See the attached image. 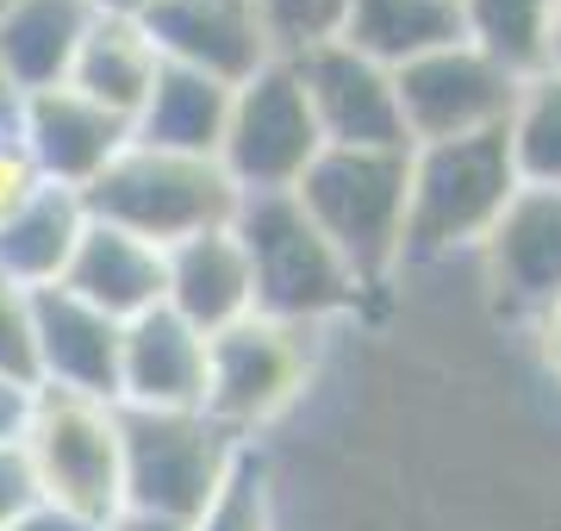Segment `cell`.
Instances as JSON below:
<instances>
[{"label":"cell","instance_id":"cell-18","mask_svg":"<svg viewBox=\"0 0 561 531\" xmlns=\"http://www.w3.org/2000/svg\"><path fill=\"white\" fill-rule=\"evenodd\" d=\"M88 25H94L88 0H7L0 7V76L20 94L62 88Z\"/></svg>","mask_w":561,"mask_h":531},{"label":"cell","instance_id":"cell-17","mask_svg":"<svg viewBox=\"0 0 561 531\" xmlns=\"http://www.w3.org/2000/svg\"><path fill=\"white\" fill-rule=\"evenodd\" d=\"M62 287L125 326V319L162 307V250L144 245V238H131V231H119V225L88 219L76 257H69Z\"/></svg>","mask_w":561,"mask_h":531},{"label":"cell","instance_id":"cell-1","mask_svg":"<svg viewBox=\"0 0 561 531\" xmlns=\"http://www.w3.org/2000/svg\"><path fill=\"white\" fill-rule=\"evenodd\" d=\"M238 188L219 169V157H181V150H157V144H125L119 157L81 188L88 219L119 225L144 245H181L194 231H219L238 213Z\"/></svg>","mask_w":561,"mask_h":531},{"label":"cell","instance_id":"cell-20","mask_svg":"<svg viewBox=\"0 0 561 531\" xmlns=\"http://www.w3.org/2000/svg\"><path fill=\"white\" fill-rule=\"evenodd\" d=\"M81 231H88V206H81L76 188H50L44 182L32 201L0 219V275L20 287H57L69 275V257H76Z\"/></svg>","mask_w":561,"mask_h":531},{"label":"cell","instance_id":"cell-14","mask_svg":"<svg viewBox=\"0 0 561 531\" xmlns=\"http://www.w3.org/2000/svg\"><path fill=\"white\" fill-rule=\"evenodd\" d=\"M144 32L162 63L213 76L225 88H243L262 63H275L256 32L250 0H157L144 13Z\"/></svg>","mask_w":561,"mask_h":531},{"label":"cell","instance_id":"cell-9","mask_svg":"<svg viewBox=\"0 0 561 531\" xmlns=\"http://www.w3.org/2000/svg\"><path fill=\"white\" fill-rule=\"evenodd\" d=\"M405 144H449L505 132V113L518 101V76H505L474 44H443L431 57H412L393 69Z\"/></svg>","mask_w":561,"mask_h":531},{"label":"cell","instance_id":"cell-34","mask_svg":"<svg viewBox=\"0 0 561 531\" xmlns=\"http://www.w3.org/2000/svg\"><path fill=\"white\" fill-rule=\"evenodd\" d=\"M88 7H94V13H106V20H144L157 0H88Z\"/></svg>","mask_w":561,"mask_h":531},{"label":"cell","instance_id":"cell-19","mask_svg":"<svg viewBox=\"0 0 561 531\" xmlns=\"http://www.w3.org/2000/svg\"><path fill=\"white\" fill-rule=\"evenodd\" d=\"M157 44H150V32H144V20H106V13H94V25H88V38H81L76 63H69V88L76 94H88L94 106H106L113 120H138L144 101H150V88H157Z\"/></svg>","mask_w":561,"mask_h":531},{"label":"cell","instance_id":"cell-6","mask_svg":"<svg viewBox=\"0 0 561 531\" xmlns=\"http://www.w3.org/2000/svg\"><path fill=\"white\" fill-rule=\"evenodd\" d=\"M38 494L62 512L81 519H113L125 507L119 488V407L113 400H88V394L62 388H32V413L20 431Z\"/></svg>","mask_w":561,"mask_h":531},{"label":"cell","instance_id":"cell-30","mask_svg":"<svg viewBox=\"0 0 561 531\" xmlns=\"http://www.w3.org/2000/svg\"><path fill=\"white\" fill-rule=\"evenodd\" d=\"M7 531H106L101 519H81V512H62L50 507V500H38V507L25 512V519H13Z\"/></svg>","mask_w":561,"mask_h":531},{"label":"cell","instance_id":"cell-8","mask_svg":"<svg viewBox=\"0 0 561 531\" xmlns=\"http://www.w3.org/2000/svg\"><path fill=\"white\" fill-rule=\"evenodd\" d=\"M324 150L306 88L294 63H262L243 88H231V113H225L219 138V169L231 176L238 194H294L312 157Z\"/></svg>","mask_w":561,"mask_h":531},{"label":"cell","instance_id":"cell-37","mask_svg":"<svg viewBox=\"0 0 561 531\" xmlns=\"http://www.w3.org/2000/svg\"><path fill=\"white\" fill-rule=\"evenodd\" d=\"M0 7H7V0H0Z\"/></svg>","mask_w":561,"mask_h":531},{"label":"cell","instance_id":"cell-26","mask_svg":"<svg viewBox=\"0 0 561 531\" xmlns=\"http://www.w3.org/2000/svg\"><path fill=\"white\" fill-rule=\"evenodd\" d=\"M194 531H275V507H268V470L243 450L238 470L225 475V488L213 494V507L194 519Z\"/></svg>","mask_w":561,"mask_h":531},{"label":"cell","instance_id":"cell-35","mask_svg":"<svg viewBox=\"0 0 561 531\" xmlns=\"http://www.w3.org/2000/svg\"><path fill=\"white\" fill-rule=\"evenodd\" d=\"M20 101H25V94L0 76V138H13V125H20Z\"/></svg>","mask_w":561,"mask_h":531},{"label":"cell","instance_id":"cell-25","mask_svg":"<svg viewBox=\"0 0 561 531\" xmlns=\"http://www.w3.org/2000/svg\"><path fill=\"white\" fill-rule=\"evenodd\" d=\"M256 32L268 44V57L294 63L319 44H337L350 25V0H250Z\"/></svg>","mask_w":561,"mask_h":531},{"label":"cell","instance_id":"cell-5","mask_svg":"<svg viewBox=\"0 0 561 531\" xmlns=\"http://www.w3.org/2000/svg\"><path fill=\"white\" fill-rule=\"evenodd\" d=\"M243 438L213 426L206 413H144L119 407V488L125 507L162 512L194 526L213 494L225 488V475L238 470Z\"/></svg>","mask_w":561,"mask_h":531},{"label":"cell","instance_id":"cell-7","mask_svg":"<svg viewBox=\"0 0 561 531\" xmlns=\"http://www.w3.org/2000/svg\"><path fill=\"white\" fill-rule=\"evenodd\" d=\"M312 375V326H287L268 313H250L238 326L206 338V400L201 413L231 438H250L256 426L280 419L300 400Z\"/></svg>","mask_w":561,"mask_h":531},{"label":"cell","instance_id":"cell-13","mask_svg":"<svg viewBox=\"0 0 561 531\" xmlns=\"http://www.w3.org/2000/svg\"><path fill=\"white\" fill-rule=\"evenodd\" d=\"M119 319L88 307L69 287L32 294V344H38V388L88 394L119 407Z\"/></svg>","mask_w":561,"mask_h":531},{"label":"cell","instance_id":"cell-33","mask_svg":"<svg viewBox=\"0 0 561 531\" xmlns=\"http://www.w3.org/2000/svg\"><path fill=\"white\" fill-rule=\"evenodd\" d=\"M537 344H542V363H549V375L561 382V301L537 319Z\"/></svg>","mask_w":561,"mask_h":531},{"label":"cell","instance_id":"cell-16","mask_svg":"<svg viewBox=\"0 0 561 531\" xmlns=\"http://www.w3.org/2000/svg\"><path fill=\"white\" fill-rule=\"evenodd\" d=\"M162 307L187 319V326L213 338V331L238 326L256 313V287H250V263L231 225L219 231H194L181 245L162 250Z\"/></svg>","mask_w":561,"mask_h":531},{"label":"cell","instance_id":"cell-32","mask_svg":"<svg viewBox=\"0 0 561 531\" xmlns=\"http://www.w3.org/2000/svg\"><path fill=\"white\" fill-rule=\"evenodd\" d=\"M106 531H194L181 526V519H162V512H138V507H119L113 519H106Z\"/></svg>","mask_w":561,"mask_h":531},{"label":"cell","instance_id":"cell-4","mask_svg":"<svg viewBox=\"0 0 561 531\" xmlns=\"http://www.w3.org/2000/svg\"><path fill=\"white\" fill-rule=\"evenodd\" d=\"M231 231H238L243 263H250L256 313L319 331V319L356 301L362 282L324 245V231L306 219V206L294 194H243L238 213H231Z\"/></svg>","mask_w":561,"mask_h":531},{"label":"cell","instance_id":"cell-2","mask_svg":"<svg viewBox=\"0 0 561 531\" xmlns=\"http://www.w3.org/2000/svg\"><path fill=\"white\" fill-rule=\"evenodd\" d=\"M518 194L512 176V150L505 132L481 138H449V144H412V169H405V257H449V250H481L505 201Z\"/></svg>","mask_w":561,"mask_h":531},{"label":"cell","instance_id":"cell-12","mask_svg":"<svg viewBox=\"0 0 561 531\" xmlns=\"http://www.w3.org/2000/svg\"><path fill=\"white\" fill-rule=\"evenodd\" d=\"M481 257L505 307L542 319L561 301V188H518L481 238Z\"/></svg>","mask_w":561,"mask_h":531},{"label":"cell","instance_id":"cell-22","mask_svg":"<svg viewBox=\"0 0 561 531\" xmlns=\"http://www.w3.org/2000/svg\"><path fill=\"white\" fill-rule=\"evenodd\" d=\"M343 44L375 57L381 69H400L443 44H461V7L456 0H350Z\"/></svg>","mask_w":561,"mask_h":531},{"label":"cell","instance_id":"cell-15","mask_svg":"<svg viewBox=\"0 0 561 531\" xmlns=\"http://www.w3.org/2000/svg\"><path fill=\"white\" fill-rule=\"evenodd\" d=\"M206 400V338L169 307L125 319L119 331V407L201 413Z\"/></svg>","mask_w":561,"mask_h":531},{"label":"cell","instance_id":"cell-10","mask_svg":"<svg viewBox=\"0 0 561 531\" xmlns=\"http://www.w3.org/2000/svg\"><path fill=\"white\" fill-rule=\"evenodd\" d=\"M294 76L306 88L312 125L324 144L337 150H412L400 125V94H393V69L362 57L350 44H319L294 57Z\"/></svg>","mask_w":561,"mask_h":531},{"label":"cell","instance_id":"cell-31","mask_svg":"<svg viewBox=\"0 0 561 531\" xmlns=\"http://www.w3.org/2000/svg\"><path fill=\"white\" fill-rule=\"evenodd\" d=\"M25 413H32V388L0 382V444H13V438L25 431Z\"/></svg>","mask_w":561,"mask_h":531},{"label":"cell","instance_id":"cell-36","mask_svg":"<svg viewBox=\"0 0 561 531\" xmlns=\"http://www.w3.org/2000/svg\"><path fill=\"white\" fill-rule=\"evenodd\" d=\"M549 69L561 76V0H556V13H549Z\"/></svg>","mask_w":561,"mask_h":531},{"label":"cell","instance_id":"cell-11","mask_svg":"<svg viewBox=\"0 0 561 531\" xmlns=\"http://www.w3.org/2000/svg\"><path fill=\"white\" fill-rule=\"evenodd\" d=\"M13 138H20V150L32 157L38 182L76 188V194H81V188L94 182L125 144H131V125L113 120L106 106H94L88 94H76V88L62 82V88H38V94H25Z\"/></svg>","mask_w":561,"mask_h":531},{"label":"cell","instance_id":"cell-27","mask_svg":"<svg viewBox=\"0 0 561 531\" xmlns=\"http://www.w3.org/2000/svg\"><path fill=\"white\" fill-rule=\"evenodd\" d=\"M0 382L38 388V344H32V287L0 275Z\"/></svg>","mask_w":561,"mask_h":531},{"label":"cell","instance_id":"cell-28","mask_svg":"<svg viewBox=\"0 0 561 531\" xmlns=\"http://www.w3.org/2000/svg\"><path fill=\"white\" fill-rule=\"evenodd\" d=\"M38 475H32V456H25V444L13 438V444H0V531L13 526V519H25V512L38 507Z\"/></svg>","mask_w":561,"mask_h":531},{"label":"cell","instance_id":"cell-24","mask_svg":"<svg viewBox=\"0 0 561 531\" xmlns=\"http://www.w3.org/2000/svg\"><path fill=\"white\" fill-rule=\"evenodd\" d=\"M505 150L518 188H561V76L537 69L518 82V101L505 113Z\"/></svg>","mask_w":561,"mask_h":531},{"label":"cell","instance_id":"cell-23","mask_svg":"<svg viewBox=\"0 0 561 531\" xmlns=\"http://www.w3.org/2000/svg\"><path fill=\"white\" fill-rule=\"evenodd\" d=\"M461 7V44L493 57L505 76H537L549 69V13L556 0H456Z\"/></svg>","mask_w":561,"mask_h":531},{"label":"cell","instance_id":"cell-3","mask_svg":"<svg viewBox=\"0 0 561 531\" xmlns=\"http://www.w3.org/2000/svg\"><path fill=\"white\" fill-rule=\"evenodd\" d=\"M405 169L412 150H337L324 144L312 169L294 182V201L324 231L356 282H375L400 263L405 238Z\"/></svg>","mask_w":561,"mask_h":531},{"label":"cell","instance_id":"cell-29","mask_svg":"<svg viewBox=\"0 0 561 531\" xmlns=\"http://www.w3.org/2000/svg\"><path fill=\"white\" fill-rule=\"evenodd\" d=\"M38 169H32V157L20 150V138H0V219H13L32 194H38Z\"/></svg>","mask_w":561,"mask_h":531},{"label":"cell","instance_id":"cell-21","mask_svg":"<svg viewBox=\"0 0 561 531\" xmlns=\"http://www.w3.org/2000/svg\"><path fill=\"white\" fill-rule=\"evenodd\" d=\"M225 113H231V88L225 82L162 63L150 101H144V113L131 120V138L157 144V150H181V157H219Z\"/></svg>","mask_w":561,"mask_h":531}]
</instances>
